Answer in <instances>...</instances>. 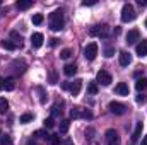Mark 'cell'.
<instances>
[{"label": "cell", "instance_id": "obj_35", "mask_svg": "<svg viewBox=\"0 0 147 145\" xmlns=\"http://www.w3.org/2000/svg\"><path fill=\"white\" fill-rule=\"evenodd\" d=\"M113 53H115V50H113V48H106V50H105V56H108V58L113 56Z\"/></svg>", "mask_w": 147, "mask_h": 145}, {"label": "cell", "instance_id": "obj_27", "mask_svg": "<svg viewBox=\"0 0 147 145\" xmlns=\"http://www.w3.org/2000/svg\"><path fill=\"white\" fill-rule=\"evenodd\" d=\"M43 21H45V17H43L41 14H34V15H33V24L39 26V24H43Z\"/></svg>", "mask_w": 147, "mask_h": 145}, {"label": "cell", "instance_id": "obj_13", "mask_svg": "<svg viewBox=\"0 0 147 145\" xmlns=\"http://www.w3.org/2000/svg\"><path fill=\"white\" fill-rule=\"evenodd\" d=\"M142 130H144V123H142V121H139V123L135 125V130H134V135H132V144H135V142L140 138Z\"/></svg>", "mask_w": 147, "mask_h": 145}, {"label": "cell", "instance_id": "obj_22", "mask_svg": "<svg viewBox=\"0 0 147 145\" xmlns=\"http://www.w3.org/2000/svg\"><path fill=\"white\" fill-rule=\"evenodd\" d=\"M14 87H16L14 79H7V80L3 82V89H5V91H14Z\"/></svg>", "mask_w": 147, "mask_h": 145}, {"label": "cell", "instance_id": "obj_30", "mask_svg": "<svg viewBox=\"0 0 147 145\" xmlns=\"http://www.w3.org/2000/svg\"><path fill=\"white\" fill-rule=\"evenodd\" d=\"M10 36H12L14 39H16V44H19V43L22 41V38H21V34H19L17 31H12V33H10Z\"/></svg>", "mask_w": 147, "mask_h": 145}, {"label": "cell", "instance_id": "obj_24", "mask_svg": "<svg viewBox=\"0 0 147 145\" xmlns=\"http://www.w3.org/2000/svg\"><path fill=\"white\" fill-rule=\"evenodd\" d=\"M33 118H34L33 113H24V114L19 118V121H21V123H29V121H33Z\"/></svg>", "mask_w": 147, "mask_h": 145}, {"label": "cell", "instance_id": "obj_10", "mask_svg": "<svg viewBox=\"0 0 147 145\" xmlns=\"http://www.w3.org/2000/svg\"><path fill=\"white\" fill-rule=\"evenodd\" d=\"M118 60H120V65H121V67H128V65L132 63V56H130V53H127V51H120Z\"/></svg>", "mask_w": 147, "mask_h": 145}, {"label": "cell", "instance_id": "obj_11", "mask_svg": "<svg viewBox=\"0 0 147 145\" xmlns=\"http://www.w3.org/2000/svg\"><path fill=\"white\" fill-rule=\"evenodd\" d=\"M115 92L120 94V96H128L130 89H128V85H127L125 82H118V84L115 85Z\"/></svg>", "mask_w": 147, "mask_h": 145}, {"label": "cell", "instance_id": "obj_38", "mask_svg": "<svg viewBox=\"0 0 147 145\" xmlns=\"http://www.w3.org/2000/svg\"><path fill=\"white\" fill-rule=\"evenodd\" d=\"M50 44H51V46H57V44H58V39H57V38L50 39Z\"/></svg>", "mask_w": 147, "mask_h": 145}, {"label": "cell", "instance_id": "obj_29", "mask_svg": "<svg viewBox=\"0 0 147 145\" xmlns=\"http://www.w3.org/2000/svg\"><path fill=\"white\" fill-rule=\"evenodd\" d=\"M43 125H45V128H53L55 126V121H53V118H46L43 121Z\"/></svg>", "mask_w": 147, "mask_h": 145}, {"label": "cell", "instance_id": "obj_7", "mask_svg": "<svg viewBox=\"0 0 147 145\" xmlns=\"http://www.w3.org/2000/svg\"><path fill=\"white\" fill-rule=\"evenodd\" d=\"M105 137H106V142H108V145H120L121 142H120V135L116 133V130H108L106 133H105Z\"/></svg>", "mask_w": 147, "mask_h": 145}, {"label": "cell", "instance_id": "obj_33", "mask_svg": "<svg viewBox=\"0 0 147 145\" xmlns=\"http://www.w3.org/2000/svg\"><path fill=\"white\" fill-rule=\"evenodd\" d=\"M146 101H147V96H144V94H139V96H137V103H139V104H144Z\"/></svg>", "mask_w": 147, "mask_h": 145}, {"label": "cell", "instance_id": "obj_40", "mask_svg": "<svg viewBox=\"0 0 147 145\" xmlns=\"http://www.w3.org/2000/svg\"><path fill=\"white\" fill-rule=\"evenodd\" d=\"M137 3H139V5H147V0H139Z\"/></svg>", "mask_w": 147, "mask_h": 145}, {"label": "cell", "instance_id": "obj_9", "mask_svg": "<svg viewBox=\"0 0 147 145\" xmlns=\"http://www.w3.org/2000/svg\"><path fill=\"white\" fill-rule=\"evenodd\" d=\"M43 41H45V38L41 33H33V36H31V46L33 48H41Z\"/></svg>", "mask_w": 147, "mask_h": 145}, {"label": "cell", "instance_id": "obj_45", "mask_svg": "<svg viewBox=\"0 0 147 145\" xmlns=\"http://www.w3.org/2000/svg\"><path fill=\"white\" fill-rule=\"evenodd\" d=\"M28 145H36V144H33V142H29V144H28Z\"/></svg>", "mask_w": 147, "mask_h": 145}, {"label": "cell", "instance_id": "obj_16", "mask_svg": "<svg viewBox=\"0 0 147 145\" xmlns=\"http://www.w3.org/2000/svg\"><path fill=\"white\" fill-rule=\"evenodd\" d=\"M63 73H65L67 77H74V75L77 73V65H75V63H69V65H65V67H63Z\"/></svg>", "mask_w": 147, "mask_h": 145}, {"label": "cell", "instance_id": "obj_3", "mask_svg": "<svg viewBox=\"0 0 147 145\" xmlns=\"http://www.w3.org/2000/svg\"><path fill=\"white\" fill-rule=\"evenodd\" d=\"M111 33L110 26L108 24H101V26H92L89 29V34L91 36H99V38H108Z\"/></svg>", "mask_w": 147, "mask_h": 145}, {"label": "cell", "instance_id": "obj_42", "mask_svg": "<svg viewBox=\"0 0 147 145\" xmlns=\"http://www.w3.org/2000/svg\"><path fill=\"white\" fill-rule=\"evenodd\" d=\"M113 33H115V34H120V33H121V29H120V28H115V31H113Z\"/></svg>", "mask_w": 147, "mask_h": 145}, {"label": "cell", "instance_id": "obj_48", "mask_svg": "<svg viewBox=\"0 0 147 145\" xmlns=\"http://www.w3.org/2000/svg\"><path fill=\"white\" fill-rule=\"evenodd\" d=\"M0 3H2V2H0Z\"/></svg>", "mask_w": 147, "mask_h": 145}, {"label": "cell", "instance_id": "obj_43", "mask_svg": "<svg viewBox=\"0 0 147 145\" xmlns=\"http://www.w3.org/2000/svg\"><path fill=\"white\" fill-rule=\"evenodd\" d=\"M3 82H5V80H3V79H2V77H0V91H2V89H3Z\"/></svg>", "mask_w": 147, "mask_h": 145}, {"label": "cell", "instance_id": "obj_46", "mask_svg": "<svg viewBox=\"0 0 147 145\" xmlns=\"http://www.w3.org/2000/svg\"><path fill=\"white\" fill-rule=\"evenodd\" d=\"M146 28H147V19H146Z\"/></svg>", "mask_w": 147, "mask_h": 145}, {"label": "cell", "instance_id": "obj_18", "mask_svg": "<svg viewBox=\"0 0 147 145\" xmlns=\"http://www.w3.org/2000/svg\"><path fill=\"white\" fill-rule=\"evenodd\" d=\"M135 89H137L139 92L146 91V89H147V79H144V77H142V79H139V80L135 82Z\"/></svg>", "mask_w": 147, "mask_h": 145}, {"label": "cell", "instance_id": "obj_28", "mask_svg": "<svg viewBox=\"0 0 147 145\" xmlns=\"http://www.w3.org/2000/svg\"><path fill=\"white\" fill-rule=\"evenodd\" d=\"M34 137H38V138H50V135L45 130H36L34 132Z\"/></svg>", "mask_w": 147, "mask_h": 145}, {"label": "cell", "instance_id": "obj_31", "mask_svg": "<svg viewBox=\"0 0 147 145\" xmlns=\"http://www.w3.org/2000/svg\"><path fill=\"white\" fill-rule=\"evenodd\" d=\"M79 116H80V108L70 109V118H79Z\"/></svg>", "mask_w": 147, "mask_h": 145}, {"label": "cell", "instance_id": "obj_36", "mask_svg": "<svg viewBox=\"0 0 147 145\" xmlns=\"http://www.w3.org/2000/svg\"><path fill=\"white\" fill-rule=\"evenodd\" d=\"M94 3H96V0H84V2H82L84 7H87V5H94Z\"/></svg>", "mask_w": 147, "mask_h": 145}, {"label": "cell", "instance_id": "obj_4", "mask_svg": "<svg viewBox=\"0 0 147 145\" xmlns=\"http://www.w3.org/2000/svg\"><path fill=\"white\" fill-rule=\"evenodd\" d=\"M108 109H110L113 114H118V116H121V114H125L127 113V106L123 104V103H118V101H111L110 104H108Z\"/></svg>", "mask_w": 147, "mask_h": 145}, {"label": "cell", "instance_id": "obj_21", "mask_svg": "<svg viewBox=\"0 0 147 145\" xmlns=\"http://www.w3.org/2000/svg\"><path fill=\"white\" fill-rule=\"evenodd\" d=\"M70 56H72V50H70V48H65V50L60 51V58H62V60H69Z\"/></svg>", "mask_w": 147, "mask_h": 145}, {"label": "cell", "instance_id": "obj_25", "mask_svg": "<svg viewBox=\"0 0 147 145\" xmlns=\"http://www.w3.org/2000/svg\"><path fill=\"white\" fill-rule=\"evenodd\" d=\"M50 145H60L62 140H60V135H50Z\"/></svg>", "mask_w": 147, "mask_h": 145}, {"label": "cell", "instance_id": "obj_23", "mask_svg": "<svg viewBox=\"0 0 147 145\" xmlns=\"http://www.w3.org/2000/svg\"><path fill=\"white\" fill-rule=\"evenodd\" d=\"M87 92L92 94V96L98 94V84H96V82H89V84H87Z\"/></svg>", "mask_w": 147, "mask_h": 145}, {"label": "cell", "instance_id": "obj_34", "mask_svg": "<svg viewBox=\"0 0 147 145\" xmlns=\"http://www.w3.org/2000/svg\"><path fill=\"white\" fill-rule=\"evenodd\" d=\"M51 114H53V116H60V114H62V109H58V106H53V108H51Z\"/></svg>", "mask_w": 147, "mask_h": 145}, {"label": "cell", "instance_id": "obj_15", "mask_svg": "<svg viewBox=\"0 0 147 145\" xmlns=\"http://www.w3.org/2000/svg\"><path fill=\"white\" fill-rule=\"evenodd\" d=\"M0 46H2V48H5V50H9V51H14V50H17V44H16V41H10V39H3V41H0Z\"/></svg>", "mask_w": 147, "mask_h": 145}, {"label": "cell", "instance_id": "obj_20", "mask_svg": "<svg viewBox=\"0 0 147 145\" xmlns=\"http://www.w3.org/2000/svg\"><path fill=\"white\" fill-rule=\"evenodd\" d=\"M7 109H9V103H7V99H5V97H0V114H5Z\"/></svg>", "mask_w": 147, "mask_h": 145}, {"label": "cell", "instance_id": "obj_6", "mask_svg": "<svg viewBox=\"0 0 147 145\" xmlns=\"http://www.w3.org/2000/svg\"><path fill=\"white\" fill-rule=\"evenodd\" d=\"M96 82L101 84V85H110L111 82H113V79H111V75L106 70H99L98 75H96Z\"/></svg>", "mask_w": 147, "mask_h": 145}, {"label": "cell", "instance_id": "obj_26", "mask_svg": "<svg viewBox=\"0 0 147 145\" xmlns=\"http://www.w3.org/2000/svg\"><path fill=\"white\" fill-rule=\"evenodd\" d=\"M0 145H12V137L2 135V137H0Z\"/></svg>", "mask_w": 147, "mask_h": 145}, {"label": "cell", "instance_id": "obj_1", "mask_svg": "<svg viewBox=\"0 0 147 145\" xmlns=\"http://www.w3.org/2000/svg\"><path fill=\"white\" fill-rule=\"evenodd\" d=\"M48 24H50V28L53 31H60L63 28V14H62V10L51 12L50 17H48Z\"/></svg>", "mask_w": 147, "mask_h": 145}, {"label": "cell", "instance_id": "obj_5", "mask_svg": "<svg viewBox=\"0 0 147 145\" xmlns=\"http://www.w3.org/2000/svg\"><path fill=\"white\" fill-rule=\"evenodd\" d=\"M96 55H98V43H89V44L84 48V56H86V60L92 62V60L96 58Z\"/></svg>", "mask_w": 147, "mask_h": 145}, {"label": "cell", "instance_id": "obj_8", "mask_svg": "<svg viewBox=\"0 0 147 145\" xmlns=\"http://www.w3.org/2000/svg\"><path fill=\"white\" fill-rule=\"evenodd\" d=\"M137 41H140V31H139V29L128 31V34H127V43H128V44H135Z\"/></svg>", "mask_w": 147, "mask_h": 145}, {"label": "cell", "instance_id": "obj_2", "mask_svg": "<svg viewBox=\"0 0 147 145\" xmlns=\"http://www.w3.org/2000/svg\"><path fill=\"white\" fill-rule=\"evenodd\" d=\"M135 17H137V14H135L134 5H132V3H125V5L121 7V21H123V22H132Z\"/></svg>", "mask_w": 147, "mask_h": 145}, {"label": "cell", "instance_id": "obj_32", "mask_svg": "<svg viewBox=\"0 0 147 145\" xmlns=\"http://www.w3.org/2000/svg\"><path fill=\"white\" fill-rule=\"evenodd\" d=\"M80 116H82V118H86V119H91V118H92V113H91V111H87V109H84V111H80Z\"/></svg>", "mask_w": 147, "mask_h": 145}, {"label": "cell", "instance_id": "obj_12", "mask_svg": "<svg viewBox=\"0 0 147 145\" xmlns=\"http://www.w3.org/2000/svg\"><path fill=\"white\" fill-rule=\"evenodd\" d=\"M80 89H82V80L80 79H75L74 82H70V92H72V96H79V92H80Z\"/></svg>", "mask_w": 147, "mask_h": 145}, {"label": "cell", "instance_id": "obj_17", "mask_svg": "<svg viewBox=\"0 0 147 145\" xmlns=\"http://www.w3.org/2000/svg\"><path fill=\"white\" fill-rule=\"evenodd\" d=\"M33 3H34L33 0H22V2L19 0L16 5H17V9H19V10H28L29 7H33Z\"/></svg>", "mask_w": 147, "mask_h": 145}, {"label": "cell", "instance_id": "obj_39", "mask_svg": "<svg viewBox=\"0 0 147 145\" xmlns=\"http://www.w3.org/2000/svg\"><path fill=\"white\" fill-rule=\"evenodd\" d=\"M62 89H70V82H63L62 84Z\"/></svg>", "mask_w": 147, "mask_h": 145}, {"label": "cell", "instance_id": "obj_41", "mask_svg": "<svg viewBox=\"0 0 147 145\" xmlns=\"http://www.w3.org/2000/svg\"><path fill=\"white\" fill-rule=\"evenodd\" d=\"M140 145H147V135L142 138V142H140Z\"/></svg>", "mask_w": 147, "mask_h": 145}, {"label": "cell", "instance_id": "obj_47", "mask_svg": "<svg viewBox=\"0 0 147 145\" xmlns=\"http://www.w3.org/2000/svg\"><path fill=\"white\" fill-rule=\"evenodd\" d=\"M0 137H2V132H0Z\"/></svg>", "mask_w": 147, "mask_h": 145}, {"label": "cell", "instance_id": "obj_14", "mask_svg": "<svg viewBox=\"0 0 147 145\" xmlns=\"http://www.w3.org/2000/svg\"><path fill=\"white\" fill-rule=\"evenodd\" d=\"M135 51H137V55H139L140 58H142V56H146V55H147V39H142V41L137 44Z\"/></svg>", "mask_w": 147, "mask_h": 145}, {"label": "cell", "instance_id": "obj_44", "mask_svg": "<svg viewBox=\"0 0 147 145\" xmlns=\"http://www.w3.org/2000/svg\"><path fill=\"white\" fill-rule=\"evenodd\" d=\"M63 145H74V142H72V140H65V144H63Z\"/></svg>", "mask_w": 147, "mask_h": 145}, {"label": "cell", "instance_id": "obj_37", "mask_svg": "<svg viewBox=\"0 0 147 145\" xmlns=\"http://www.w3.org/2000/svg\"><path fill=\"white\" fill-rule=\"evenodd\" d=\"M50 80H51V84H57V75H55L53 70H51V73H50Z\"/></svg>", "mask_w": 147, "mask_h": 145}, {"label": "cell", "instance_id": "obj_19", "mask_svg": "<svg viewBox=\"0 0 147 145\" xmlns=\"http://www.w3.org/2000/svg\"><path fill=\"white\" fill-rule=\"evenodd\" d=\"M70 128V119H62L60 121V133H67Z\"/></svg>", "mask_w": 147, "mask_h": 145}]
</instances>
